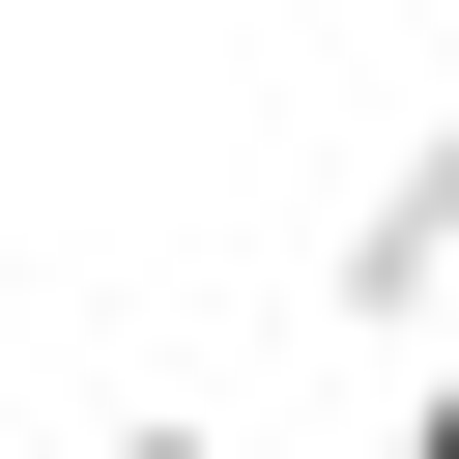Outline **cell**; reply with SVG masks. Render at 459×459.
<instances>
[{
	"mask_svg": "<svg viewBox=\"0 0 459 459\" xmlns=\"http://www.w3.org/2000/svg\"><path fill=\"white\" fill-rule=\"evenodd\" d=\"M402 459H459V344H430V373H402Z\"/></svg>",
	"mask_w": 459,
	"mask_h": 459,
	"instance_id": "7a4b0ae2",
	"label": "cell"
},
{
	"mask_svg": "<svg viewBox=\"0 0 459 459\" xmlns=\"http://www.w3.org/2000/svg\"><path fill=\"white\" fill-rule=\"evenodd\" d=\"M86 459H230V430H172V402H143V430H86Z\"/></svg>",
	"mask_w": 459,
	"mask_h": 459,
	"instance_id": "3957f363",
	"label": "cell"
},
{
	"mask_svg": "<svg viewBox=\"0 0 459 459\" xmlns=\"http://www.w3.org/2000/svg\"><path fill=\"white\" fill-rule=\"evenodd\" d=\"M344 316H373V344H430V316H459V143H402V172H373V230H344Z\"/></svg>",
	"mask_w": 459,
	"mask_h": 459,
	"instance_id": "6da1fadb",
	"label": "cell"
}]
</instances>
